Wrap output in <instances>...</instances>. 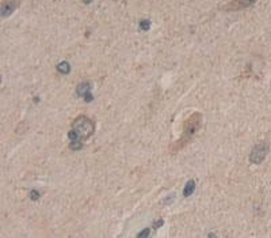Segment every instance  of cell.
Segmentation results:
<instances>
[{
  "label": "cell",
  "mask_w": 271,
  "mask_h": 238,
  "mask_svg": "<svg viewBox=\"0 0 271 238\" xmlns=\"http://www.w3.org/2000/svg\"><path fill=\"white\" fill-rule=\"evenodd\" d=\"M164 225V220L163 219H159L157 222H155V225H153V229H157V227H160V226H163Z\"/></svg>",
  "instance_id": "13"
},
{
  "label": "cell",
  "mask_w": 271,
  "mask_h": 238,
  "mask_svg": "<svg viewBox=\"0 0 271 238\" xmlns=\"http://www.w3.org/2000/svg\"><path fill=\"white\" fill-rule=\"evenodd\" d=\"M84 101H88V102H91V101H92V95H91V93H88V94H85V95H84Z\"/></svg>",
  "instance_id": "14"
},
{
  "label": "cell",
  "mask_w": 271,
  "mask_h": 238,
  "mask_svg": "<svg viewBox=\"0 0 271 238\" xmlns=\"http://www.w3.org/2000/svg\"><path fill=\"white\" fill-rule=\"evenodd\" d=\"M18 7V0H10V2H7L3 4L2 7V17H8L15 11V8Z\"/></svg>",
  "instance_id": "4"
},
{
  "label": "cell",
  "mask_w": 271,
  "mask_h": 238,
  "mask_svg": "<svg viewBox=\"0 0 271 238\" xmlns=\"http://www.w3.org/2000/svg\"><path fill=\"white\" fill-rule=\"evenodd\" d=\"M194 190H195V181H194V180H190V181H188L186 185H184V189H183V196H184V197L191 196V195L194 193Z\"/></svg>",
  "instance_id": "6"
},
{
  "label": "cell",
  "mask_w": 271,
  "mask_h": 238,
  "mask_svg": "<svg viewBox=\"0 0 271 238\" xmlns=\"http://www.w3.org/2000/svg\"><path fill=\"white\" fill-rule=\"evenodd\" d=\"M81 147H83L81 140H73V142H70V144H69V148H70V150H73V151L80 150Z\"/></svg>",
  "instance_id": "8"
},
{
  "label": "cell",
  "mask_w": 271,
  "mask_h": 238,
  "mask_svg": "<svg viewBox=\"0 0 271 238\" xmlns=\"http://www.w3.org/2000/svg\"><path fill=\"white\" fill-rule=\"evenodd\" d=\"M72 129L79 135L81 140L88 139L95 132V123L87 116H79L72 124Z\"/></svg>",
  "instance_id": "2"
},
{
  "label": "cell",
  "mask_w": 271,
  "mask_h": 238,
  "mask_svg": "<svg viewBox=\"0 0 271 238\" xmlns=\"http://www.w3.org/2000/svg\"><path fill=\"white\" fill-rule=\"evenodd\" d=\"M57 71L62 73V75H68V73L70 72V65L68 61H61L60 64L57 65Z\"/></svg>",
  "instance_id": "7"
},
{
  "label": "cell",
  "mask_w": 271,
  "mask_h": 238,
  "mask_svg": "<svg viewBox=\"0 0 271 238\" xmlns=\"http://www.w3.org/2000/svg\"><path fill=\"white\" fill-rule=\"evenodd\" d=\"M91 83L90 82H81V83L76 87V94L79 97H84L85 94L91 93Z\"/></svg>",
  "instance_id": "5"
},
{
  "label": "cell",
  "mask_w": 271,
  "mask_h": 238,
  "mask_svg": "<svg viewBox=\"0 0 271 238\" xmlns=\"http://www.w3.org/2000/svg\"><path fill=\"white\" fill-rule=\"evenodd\" d=\"M255 2H256V0H236V3L240 7H248L251 4H254Z\"/></svg>",
  "instance_id": "10"
},
{
  "label": "cell",
  "mask_w": 271,
  "mask_h": 238,
  "mask_svg": "<svg viewBox=\"0 0 271 238\" xmlns=\"http://www.w3.org/2000/svg\"><path fill=\"white\" fill-rule=\"evenodd\" d=\"M149 27H151V22L148 21V19H143V21H140V29L144 30V32H148Z\"/></svg>",
  "instance_id": "9"
},
{
  "label": "cell",
  "mask_w": 271,
  "mask_h": 238,
  "mask_svg": "<svg viewBox=\"0 0 271 238\" xmlns=\"http://www.w3.org/2000/svg\"><path fill=\"white\" fill-rule=\"evenodd\" d=\"M269 150H270V147L266 142L258 143L256 146L252 148V151H251V154H249V162L255 163V165L262 163L264 161V158L267 157V154H269Z\"/></svg>",
  "instance_id": "3"
},
{
  "label": "cell",
  "mask_w": 271,
  "mask_h": 238,
  "mask_svg": "<svg viewBox=\"0 0 271 238\" xmlns=\"http://www.w3.org/2000/svg\"><path fill=\"white\" fill-rule=\"evenodd\" d=\"M149 234H151V229H145L143 231H140L137 234V237L138 238H143V237H149Z\"/></svg>",
  "instance_id": "11"
},
{
  "label": "cell",
  "mask_w": 271,
  "mask_h": 238,
  "mask_svg": "<svg viewBox=\"0 0 271 238\" xmlns=\"http://www.w3.org/2000/svg\"><path fill=\"white\" fill-rule=\"evenodd\" d=\"M30 197L33 199V200H37V199H40V193H38L37 190H31V192H30Z\"/></svg>",
  "instance_id": "12"
},
{
  "label": "cell",
  "mask_w": 271,
  "mask_h": 238,
  "mask_svg": "<svg viewBox=\"0 0 271 238\" xmlns=\"http://www.w3.org/2000/svg\"><path fill=\"white\" fill-rule=\"evenodd\" d=\"M201 125H202V114L201 113H192L186 121H184L183 136L176 140V142H174V144L170 147L171 154H175V153H178L179 150H182V148L191 140L192 136L199 131Z\"/></svg>",
  "instance_id": "1"
},
{
  "label": "cell",
  "mask_w": 271,
  "mask_h": 238,
  "mask_svg": "<svg viewBox=\"0 0 271 238\" xmlns=\"http://www.w3.org/2000/svg\"><path fill=\"white\" fill-rule=\"evenodd\" d=\"M83 2L85 3V4H90V3H91V0H83Z\"/></svg>",
  "instance_id": "15"
}]
</instances>
